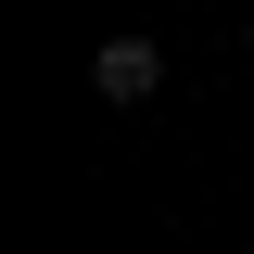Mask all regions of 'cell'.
<instances>
[{
  "label": "cell",
  "instance_id": "1",
  "mask_svg": "<svg viewBox=\"0 0 254 254\" xmlns=\"http://www.w3.org/2000/svg\"><path fill=\"white\" fill-rule=\"evenodd\" d=\"M89 89L102 102H153L165 89V38H102V51H89Z\"/></svg>",
  "mask_w": 254,
  "mask_h": 254
}]
</instances>
